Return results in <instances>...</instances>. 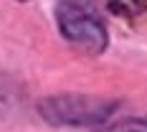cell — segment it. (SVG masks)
<instances>
[{"label":"cell","mask_w":147,"mask_h":132,"mask_svg":"<svg viewBox=\"0 0 147 132\" xmlns=\"http://www.w3.org/2000/svg\"><path fill=\"white\" fill-rule=\"evenodd\" d=\"M117 104L91 94H53L38 104V114L53 127H99Z\"/></svg>","instance_id":"cell-1"},{"label":"cell","mask_w":147,"mask_h":132,"mask_svg":"<svg viewBox=\"0 0 147 132\" xmlns=\"http://www.w3.org/2000/svg\"><path fill=\"white\" fill-rule=\"evenodd\" d=\"M56 23L63 38L86 53H102L107 48V28L102 13L89 0H59Z\"/></svg>","instance_id":"cell-2"},{"label":"cell","mask_w":147,"mask_h":132,"mask_svg":"<svg viewBox=\"0 0 147 132\" xmlns=\"http://www.w3.org/2000/svg\"><path fill=\"white\" fill-rule=\"evenodd\" d=\"M23 104V91L10 76L0 74V119H5L8 114H13L20 109Z\"/></svg>","instance_id":"cell-3"},{"label":"cell","mask_w":147,"mask_h":132,"mask_svg":"<svg viewBox=\"0 0 147 132\" xmlns=\"http://www.w3.org/2000/svg\"><path fill=\"white\" fill-rule=\"evenodd\" d=\"M117 10H122V13H140L142 8L147 5V0H109Z\"/></svg>","instance_id":"cell-4"},{"label":"cell","mask_w":147,"mask_h":132,"mask_svg":"<svg viewBox=\"0 0 147 132\" xmlns=\"http://www.w3.org/2000/svg\"><path fill=\"white\" fill-rule=\"evenodd\" d=\"M112 132H147V122H142V119H127V122L117 125Z\"/></svg>","instance_id":"cell-5"}]
</instances>
